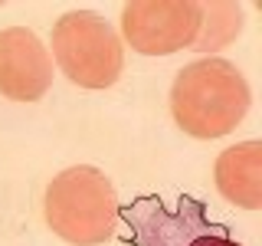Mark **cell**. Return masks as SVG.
<instances>
[{"instance_id": "1", "label": "cell", "mask_w": 262, "mask_h": 246, "mask_svg": "<svg viewBox=\"0 0 262 246\" xmlns=\"http://www.w3.org/2000/svg\"><path fill=\"white\" fill-rule=\"evenodd\" d=\"M249 102L252 92L246 76L236 69V63L216 56L184 66L170 86V115L177 128L200 141L236 131L249 112Z\"/></svg>"}, {"instance_id": "2", "label": "cell", "mask_w": 262, "mask_h": 246, "mask_svg": "<svg viewBox=\"0 0 262 246\" xmlns=\"http://www.w3.org/2000/svg\"><path fill=\"white\" fill-rule=\"evenodd\" d=\"M46 223L69 246H102L115 236L118 194L115 184L92 164H76L56 174L46 187Z\"/></svg>"}, {"instance_id": "3", "label": "cell", "mask_w": 262, "mask_h": 246, "mask_svg": "<svg viewBox=\"0 0 262 246\" xmlns=\"http://www.w3.org/2000/svg\"><path fill=\"white\" fill-rule=\"evenodd\" d=\"M53 63L79 89H108L125 69V49L105 16L69 10L53 27Z\"/></svg>"}, {"instance_id": "4", "label": "cell", "mask_w": 262, "mask_h": 246, "mask_svg": "<svg viewBox=\"0 0 262 246\" xmlns=\"http://www.w3.org/2000/svg\"><path fill=\"white\" fill-rule=\"evenodd\" d=\"M118 220H125L131 246H243L226 223L210 220L207 203L190 194H180L174 207L158 194H141L118 210Z\"/></svg>"}, {"instance_id": "5", "label": "cell", "mask_w": 262, "mask_h": 246, "mask_svg": "<svg viewBox=\"0 0 262 246\" xmlns=\"http://www.w3.org/2000/svg\"><path fill=\"white\" fill-rule=\"evenodd\" d=\"M203 20L196 0H131L121 7V36L144 56H170L193 46Z\"/></svg>"}, {"instance_id": "6", "label": "cell", "mask_w": 262, "mask_h": 246, "mask_svg": "<svg viewBox=\"0 0 262 246\" xmlns=\"http://www.w3.org/2000/svg\"><path fill=\"white\" fill-rule=\"evenodd\" d=\"M53 86V56L27 27L0 30V95L13 102H39Z\"/></svg>"}, {"instance_id": "7", "label": "cell", "mask_w": 262, "mask_h": 246, "mask_svg": "<svg viewBox=\"0 0 262 246\" xmlns=\"http://www.w3.org/2000/svg\"><path fill=\"white\" fill-rule=\"evenodd\" d=\"M216 177V191L226 197L229 203L246 210L262 207V141H239L226 148L216 158L213 168Z\"/></svg>"}, {"instance_id": "8", "label": "cell", "mask_w": 262, "mask_h": 246, "mask_svg": "<svg viewBox=\"0 0 262 246\" xmlns=\"http://www.w3.org/2000/svg\"><path fill=\"white\" fill-rule=\"evenodd\" d=\"M243 30V7L239 4H203L200 33L193 39L196 53H216L229 46Z\"/></svg>"}]
</instances>
